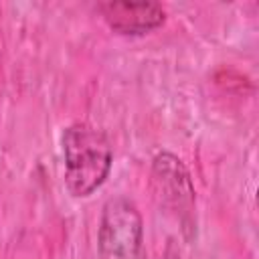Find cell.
I'll return each instance as SVG.
<instances>
[{
  "mask_svg": "<svg viewBox=\"0 0 259 259\" xmlns=\"http://www.w3.org/2000/svg\"><path fill=\"white\" fill-rule=\"evenodd\" d=\"M97 247L103 259H142L144 221L134 200H105L97 227Z\"/></svg>",
  "mask_w": 259,
  "mask_h": 259,
  "instance_id": "2",
  "label": "cell"
},
{
  "mask_svg": "<svg viewBox=\"0 0 259 259\" xmlns=\"http://www.w3.org/2000/svg\"><path fill=\"white\" fill-rule=\"evenodd\" d=\"M152 186L158 200L186 225L192 221L194 184L184 162L172 152H160L152 160Z\"/></svg>",
  "mask_w": 259,
  "mask_h": 259,
  "instance_id": "3",
  "label": "cell"
},
{
  "mask_svg": "<svg viewBox=\"0 0 259 259\" xmlns=\"http://www.w3.org/2000/svg\"><path fill=\"white\" fill-rule=\"evenodd\" d=\"M99 12L105 24L119 34H146L164 24L166 12L158 2H101Z\"/></svg>",
  "mask_w": 259,
  "mask_h": 259,
  "instance_id": "4",
  "label": "cell"
},
{
  "mask_svg": "<svg viewBox=\"0 0 259 259\" xmlns=\"http://www.w3.org/2000/svg\"><path fill=\"white\" fill-rule=\"evenodd\" d=\"M65 184L75 198L93 194L109 176L113 150L107 134L91 123L75 121L61 136Z\"/></svg>",
  "mask_w": 259,
  "mask_h": 259,
  "instance_id": "1",
  "label": "cell"
}]
</instances>
